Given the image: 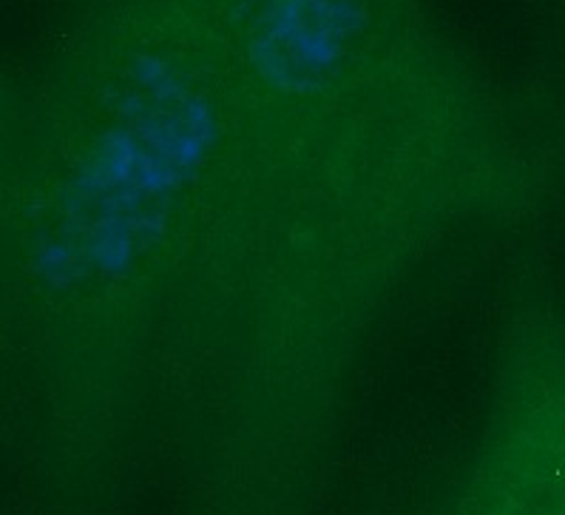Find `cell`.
I'll list each match as a JSON object with an SVG mask.
<instances>
[{
    "label": "cell",
    "mask_w": 565,
    "mask_h": 515,
    "mask_svg": "<svg viewBox=\"0 0 565 515\" xmlns=\"http://www.w3.org/2000/svg\"><path fill=\"white\" fill-rule=\"evenodd\" d=\"M250 101L301 135L409 128L463 112L418 0H185Z\"/></svg>",
    "instance_id": "6da1fadb"
},
{
    "label": "cell",
    "mask_w": 565,
    "mask_h": 515,
    "mask_svg": "<svg viewBox=\"0 0 565 515\" xmlns=\"http://www.w3.org/2000/svg\"><path fill=\"white\" fill-rule=\"evenodd\" d=\"M455 515H565V311L525 302Z\"/></svg>",
    "instance_id": "7a4b0ae2"
}]
</instances>
